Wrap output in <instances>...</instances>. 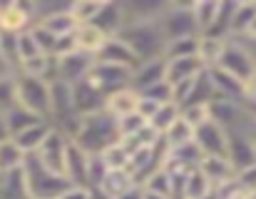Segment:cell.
<instances>
[{
    "label": "cell",
    "instance_id": "26",
    "mask_svg": "<svg viewBox=\"0 0 256 199\" xmlns=\"http://www.w3.org/2000/svg\"><path fill=\"white\" fill-rule=\"evenodd\" d=\"M142 190H150V192H157V194H164V197L176 199V180L167 167H157L152 174H147L140 184Z\"/></svg>",
    "mask_w": 256,
    "mask_h": 199
},
{
    "label": "cell",
    "instance_id": "41",
    "mask_svg": "<svg viewBox=\"0 0 256 199\" xmlns=\"http://www.w3.org/2000/svg\"><path fill=\"white\" fill-rule=\"evenodd\" d=\"M182 117L196 130L199 124L212 120V112H209V104H186V107H182Z\"/></svg>",
    "mask_w": 256,
    "mask_h": 199
},
{
    "label": "cell",
    "instance_id": "46",
    "mask_svg": "<svg viewBox=\"0 0 256 199\" xmlns=\"http://www.w3.org/2000/svg\"><path fill=\"white\" fill-rule=\"evenodd\" d=\"M94 194V190H90V187H78V184H70L65 192H62V197L60 199H92Z\"/></svg>",
    "mask_w": 256,
    "mask_h": 199
},
{
    "label": "cell",
    "instance_id": "29",
    "mask_svg": "<svg viewBox=\"0 0 256 199\" xmlns=\"http://www.w3.org/2000/svg\"><path fill=\"white\" fill-rule=\"evenodd\" d=\"M226 42L229 40H222V38H212V35H199V60L204 62V68H216L222 62V55L226 50Z\"/></svg>",
    "mask_w": 256,
    "mask_h": 199
},
{
    "label": "cell",
    "instance_id": "1",
    "mask_svg": "<svg viewBox=\"0 0 256 199\" xmlns=\"http://www.w3.org/2000/svg\"><path fill=\"white\" fill-rule=\"evenodd\" d=\"M72 142L80 150H85L87 154H102L107 147L120 142L117 120L107 110H102L97 114H87V117L80 120V127H78Z\"/></svg>",
    "mask_w": 256,
    "mask_h": 199
},
{
    "label": "cell",
    "instance_id": "36",
    "mask_svg": "<svg viewBox=\"0 0 256 199\" xmlns=\"http://www.w3.org/2000/svg\"><path fill=\"white\" fill-rule=\"evenodd\" d=\"M100 157H102V162L107 164V170H130V160H132L130 150H127L122 142H114V144L107 147Z\"/></svg>",
    "mask_w": 256,
    "mask_h": 199
},
{
    "label": "cell",
    "instance_id": "30",
    "mask_svg": "<svg viewBox=\"0 0 256 199\" xmlns=\"http://www.w3.org/2000/svg\"><path fill=\"white\" fill-rule=\"evenodd\" d=\"M25 160H28V154H25L12 140L0 142V172H2V174L20 172V170L25 167Z\"/></svg>",
    "mask_w": 256,
    "mask_h": 199
},
{
    "label": "cell",
    "instance_id": "51",
    "mask_svg": "<svg viewBox=\"0 0 256 199\" xmlns=\"http://www.w3.org/2000/svg\"><path fill=\"white\" fill-rule=\"evenodd\" d=\"M242 40H246V42H256V18L252 20V25H249V30H246V35H244Z\"/></svg>",
    "mask_w": 256,
    "mask_h": 199
},
{
    "label": "cell",
    "instance_id": "32",
    "mask_svg": "<svg viewBox=\"0 0 256 199\" xmlns=\"http://www.w3.org/2000/svg\"><path fill=\"white\" fill-rule=\"evenodd\" d=\"M194 127L179 114V120L172 124L170 130L164 132V144H167V150H179V147H184V144H192L194 142Z\"/></svg>",
    "mask_w": 256,
    "mask_h": 199
},
{
    "label": "cell",
    "instance_id": "15",
    "mask_svg": "<svg viewBox=\"0 0 256 199\" xmlns=\"http://www.w3.org/2000/svg\"><path fill=\"white\" fill-rule=\"evenodd\" d=\"M226 157H229V162L234 164L236 174H239L242 170L254 167L256 164V150H254V144H252V140H249L244 132H239V130L229 132V150H226Z\"/></svg>",
    "mask_w": 256,
    "mask_h": 199
},
{
    "label": "cell",
    "instance_id": "37",
    "mask_svg": "<svg viewBox=\"0 0 256 199\" xmlns=\"http://www.w3.org/2000/svg\"><path fill=\"white\" fill-rule=\"evenodd\" d=\"M179 114H182V110H179L174 102H167V104H162V107L157 110V114L150 120V127H152V130H157V132L164 137V132H167L172 124L179 120Z\"/></svg>",
    "mask_w": 256,
    "mask_h": 199
},
{
    "label": "cell",
    "instance_id": "27",
    "mask_svg": "<svg viewBox=\"0 0 256 199\" xmlns=\"http://www.w3.org/2000/svg\"><path fill=\"white\" fill-rule=\"evenodd\" d=\"M38 22H40L48 32H52L55 38L72 35V32L78 30V22H75V20H72V15H70V5H68V8H62V10H55V12L45 15V18H40Z\"/></svg>",
    "mask_w": 256,
    "mask_h": 199
},
{
    "label": "cell",
    "instance_id": "45",
    "mask_svg": "<svg viewBox=\"0 0 256 199\" xmlns=\"http://www.w3.org/2000/svg\"><path fill=\"white\" fill-rule=\"evenodd\" d=\"M160 107H162L160 102H154V100L142 98V95H140V104H137V112H140V114H142V117H144L147 122H150V120H152V117L157 114V110H160Z\"/></svg>",
    "mask_w": 256,
    "mask_h": 199
},
{
    "label": "cell",
    "instance_id": "8",
    "mask_svg": "<svg viewBox=\"0 0 256 199\" xmlns=\"http://www.w3.org/2000/svg\"><path fill=\"white\" fill-rule=\"evenodd\" d=\"M35 22H38L35 2H30V0H12V2H2L0 5V32L20 35V32L30 30Z\"/></svg>",
    "mask_w": 256,
    "mask_h": 199
},
{
    "label": "cell",
    "instance_id": "3",
    "mask_svg": "<svg viewBox=\"0 0 256 199\" xmlns=\"http://www.w3.org/2000/svg\"><path fill=\"white\" fill-rule=\"evenodd\" d=\"M70 182L60 174L48 172L35 157L25 160L22 167V194L25 199H60Z\"/></svg>",
    "mask_w": 256,
    "mask_h": 199
},
{
    "label": "cell",
    "instance_id": "7",
    "mask_svg": "<svg viewBox=\"0 0 256 199\" xmlns=\"http://www.w3.org/2000/svg\"><path fill=\"white\" fill-rule=\"evenodd\" d=\"M216 68L226 70V72L234 75L239 82H246V80H252L256 75V60L244 40H229V42H226V50H224V55H222V62H219Z\"/></svg>",
    "mask_w": 256,
    "mask_h": 199
},
{
    "label": "cell",
    "instance_id": "2",
    "mask_svg": "<svg viewBox=\"0 0 256 199\" xmlns=\"http://www.w3.org/2000/svg\"><path fill=\"white\" fill-rule=\"evenodd\" d=\"M117 38H122L132 50L134 55L144 62V60H154V58H164V35L160 30V22L157 20H142V22H127Z\"/></svg>",
    "mask_w": 256,
    "mask_h": 199
},
{
    "label": "cell",
    "instance_id": "14",
    "mask_svg": "<svg viewBox=\"0 0 256 199\" xmlns=\"http://www.w3.org/2000/svg\"><path fill=\"white\" fill-rule=\"evenodd\" d=\"M212 197H214V184L206 180V174L199 167L189 170L176 182V199H212Z\"/></svg>",
    "mask_w": 256,
    "mask_h": 199
},
{
    "label": "cell",
    "instance_id": "43",
    "mask_svg": "<svg viewBox=\"0 0 256 199\" xmlns=\"http://www.w3.org/2000/svg\"><path fill=\"white\" fill-rule=\"evenodd\" d=\"M140 95H142V98L154 100V102H160V104H167V102H172V85L167 82V80H162V82H157V85L142 90Z\"/></svg>",
    "mask_w": 256,
    "mask_h": 199
},
{
    "label": "cell",
    "instance_id": "35",
    "mask_svg": "<svg viewBox=\"0 0 256 199\" xmlns=\"http://www.w3.org/2000/svg\"><path fill=\"white\" fill-rule=\"evenodd\" d=\"M199 52V35L194 38H182L172 40L164 45V60H176V58H192Z\"/></svg>",
    "mask_w": 256,
    "mask_h": 199
},
{
    "label": "cell",
    "instance_id": "38",
    "mask_svg": "<svg viewBox=\"0 0 256 199\" xmlns=\"http://www.w3.org/2000/svg\"><path fill=\"white\" fill-rule=\"evenodd\" d=\"M18 104V75H8L0 80V114H8Z\"/></svg>",
    "mask_w": 256,
    "mask_h": 199
},
{
    "label": "cell",
    "instance_id": "55",
    "mask_svg": "<svg viewBox=\"0 0 256 199\" xmlns=\"http://www.w3.org/2000/svg\"><path fill=\"white\" fill-rule=\"evenodd\" d=\"M0 199H5V192H2V187H0Z\"/></svg>",
    "mask_w": 256,
    "mask_h": 199
},
{
    "label": "cell",
    "instance_id": "40",
    "mask_svg": "<svg viewBox=\"0 0 256 199\" xmlns=\"http://www.w3.org/2000/svg\"><path fill=\"white\" fill-rule=\"evenodd\" d=\"M147 124H150V122H147L140 112H132V114H127V117H120V120H117L120 140H132V137H137Z\"/></svg>",
    "mask_w": 256,
    "mask_h": 199
},
{
    "label": "cell",
    "instance_id": "52",
    "mask_svg": "<svg viewBox=\"0 0 256 199\" xmlns=\"http://www.w3.org/2000/svg\"><path fill=\"white\" fill-rule=\"evenodd\" d=\"M142 199H172V197L157 194V192H150V190H142Z\"/></svg>",
    "mask_w": 256,
    "mask_h": 199
},
{
    "label": "cell",
    "instance_id": "20",
    "mask_svg": "<svg viewBox=\"0 0 256 199\" xmlns=\"http://www.w3.org/2000/svg\"><path fill=\"white\" fill-rule=\"evenodd\" d=\"M199 170L206 174V180L214 184V190H219V187H224V184L236 180V170L229 162V157H204Z\"/></svg>",
    "mask_w": 256,
    "mask_h": 199
},
{
    "label": "cell",
    "instance_id": "13",
    "mask_svg": "<svg viewBox=\"0 0 256 199\" xmlns=\"http://www.w3.org/2000/svg\"><path fill=\"white\" fill-rule=\"evenodd\" d=\"M97 62H110V65H120V68H127V70H134L142 60L134 55V50L122 40V38H110L104 42V48L100 50V55L94 58Z\"/></svg>",
    "mask_w": 256,
    "mask_h": 199
},
{
    "label": "cell",
    "instance_id": "48",
    "mask_svg": "<svg viewBox=\"0 0 256 199\" xmlns=\"http://www.w3.org/2000/svg\"><path fill=\"white\" fill-rule=\"evenodd\" d=\"M8 75H18V72H15V70L8 65V60L0 55V80H2V78H8Z\"/></svg>",
    "mask_w": 256,
    "mask_h": 199
},
{
    "label": "cell",
    "instance_id": "31",
    "mask_svg": "<svg viewBox=\"0 0 256 199\" xmlns=\"http://www.w3.org/2000/svg\"><path fill=\"white\" fill-rule=\"evenodd\" d=\"M104 2L107 0H75V2H70V15L78 22V28L92 25L100 18V12L104 10Z\"/></svg>",
    "mask_w": 256,
    "mask_h": 199
},
{
    "label": "cell",
    "instance_id": "19",
    "mask_svg": "<svg viewBox=\"0 0 256 199\" xmlns=\"http://www.w3.org/2000/svg\"><path fill=\"white\" fill-rule=\"evenodd\" d=\"M206 75H209V80H212V85H214L216 98L244 102V82H239L234 75H229V72L222 70V68H209Z\"/></svg>",
    "mask_w": 256,
    "mask_h": 199
},
{
    "label": "cell",
    "instance_id": "28",
    "mask_svg": "<svg viewBox=\"0 0 256 199\" xmlns=\"http://www.w3.org/2000/svg\"><path fill=\"white\" fill-rule=\"evenodd\" d=\"M216 12H219V0H196V2H192V15H194V25H196L199 35H206L214 28Z\"/></svg>",
    "mask_w": 256,
    "mask_h": 199
},
{
    "label": "cell",
    "instance_id": "23",
    "mask_svg": "<svg viewBox=\"0 0 256 199\" xmlns=\"http://www.w3.org/2000/svg\"><path fill=\"white\" fill-rule=\"evenodd\" d=\"M137 104H140V92L132 90V88H124V90H120V92L107 95L104 110H107L114 120H120V117H127V114L137 112Z\"/></svg>",
    "mask_w": 256,
    "mask_h": 199
},
{
    "label": "cell",
    "instance_id": "21",
    "mask_svg": "<svg viewBox=\"0 0 256 199\" xmlns=\"http://www.w3.org/2000/svg\"><path fill=\"white\" fill-rule=\"evenodd\" d=\"M132 187H140V184H137V180H134V174L130 170H110L107 177L102 180V184L94 192L102 194L104 199H117L120 194L130 192Z\"/></svg>",
    "mask_w": 256,
    "mask_h": 199
},
{
    "label": "cell",
    "instance_id": "47",
    "mask_svg": "<svg viewBox=\"0 0 256 199\" xmlns=\"http://www.w3.org/2000/svg\"><path fill=\"white\" fill-rule=\"evenodd\" d=\"M244 102L246 104H256V75L244 82Z\"/></svg>",
    "mask_w": 256,
    "mask_h": 199
},
{
    "label": "cell",
    "instance_id": "50",
    "mask_svg": "<svg viewBox=\"0 0 256 199\" xmlns=\"http://www.w3.org/2000/svg\"><path fill=\"white\" fill-rule=\"evenodd\" d=\"M117 199H142V187H132L130 192H124V194H120Z\"/></svg>",
    "mask_w": 256,
    "mask_h": 199
},
{
    "label": "cell",
    "instance_id": "56",
    "mask_svg": "<svg viewBox=\"0 0 256 199\" xmlns=\"http://www.w3.org/2000/svg\"><path fill=\"white\" fill-rule=\"evenodd\" d=\"M0 40H2V32H0Z\"/></svg>",
    "mask_w": 256,
    "mask_h": 199
},
{
    "label": "cell",
    "instance_id": "49",
    "mask_svg": "<svg viewBox=\"0 0 256 199\" xmlns=\"http://www.w3.org/2000/svg\"><path fill=\"white\" fill-rule=\"evenodd\" d=\"M8 140H10V130H8L5 114H0V142H8Z\"/></svg>",
    "mask_w": 256,
    "mask_h": 199
},
{
    "label": "cell",
    "instance_id": "18",
    "mask_svg": "<svg viewBox=\"0 0 256 199\" xmlns=\"http://www.w3.org/2000/svg\"><path fill=\"white\" fill-rule=\"evenodd\" d=\"M204 62L199 60V55H192V58H176V60H167V82L170 85H179V82H186V80H196L202 72H204Z\"/></svg>",
    "mask_w": 256,
    "mask_h": 199
},
{
    "label": "cell",
    "instance_id": "4",
    "mask_svg": "<svg viewBox=\"0 0 256 199\" xmlns=\"http://www.w3.org/2000/svg\"><path fill=\"white\" fill-rule=\"evenodd\" d=\"M18 102L28 112L50 122V82L48 80L18 75Z\"/></svg>",
    "mask_w": 256,
    "mask_h": 199
},
{
    "label": "cell",
    "instance_id": "5",
    "mask_svg": "<svg viewBox=\"0 0 256 199\" xmlns=\"http://www.w3.org/2000/svg\"><path fill=\"white\" fill-rule=\"evenodd\" d=\"M157 22H160V30H162V35H164L167 42L199 35L196 32V25H194V15H192V2H186V5L170 2L167 10L157 18Z\"/></svg>",
    "mask_w": 256,
    "mask_h": 199
},
{
    "label": "cell",
    "instance_id": "39",
    "mask_svg": "<svg viewBox=\"0 0 256 199\" xmlns=\"http://www.w3.org/2000/svg\"><path fill=\"white\" fill-rule=\"evenodd\" d=\"M15 55H18V70H20V65H22L25 60L40 55V48H38V42H35V38H32L30 30L15 35Z\"/></svg>",
    "mask_w": 256,
    "mask_h": 199
},
{
    "label": "cell",
    "instance_id": "16",
    "mask_svg": "<svg viewBox=\"0 0 256 199\" xmlns=\"http://www.w3.org/2000/svg\"><path fill=\"white\" fill-rule=\"evenodd\" d=\"M65 180L78 187H90V154L85 150H80L75 142H70V150H68Z\"/></svg>",
    "mask_w": 256,
    "mask_h": 199
},
{
    "label": "cell",
    "instance_id": "22",
    "mask_svg": "<svg viewBox=\"0 0 256 199\" xmlns=\"http://www.w3.org/2000/svg\"><path fill=\"white\" fill-rule=\"evenodd\" d=\"M50 130H52V124L50 122H38V124H32V127H28V130H22V132H18L15 137H10L28 157H32L40 147H42V142H45V137L50 134Z\"/></svg>",
    "mask_w": 256,
    "mask_h": 199
},
{
    "label": "cell",
    "instance_id": "54",
    "mask_svg": "<svg viewBox=\"0 0 256 199\" xmlns=\"http://www.w3.org/2000/svg\"><path fill=\"white\" fill-rule=\"evenodd\" d=\"M2 180H5V174H2V172H0V187H2Z\"/></svg>",
    "mask_w": 256,
    "mask_h": 199
},
{
    "label": "cell",
    "instance_id": "11",
    "mask_svg": "<svg viewBox=\"0 0 256 199\" xmlns=\"http://www.w3.org/2000/svg\"><path fill=\"white\" fill-rule=\"evenodd\" d=\"M55 65H58V78H55V80H62L65 85L75 88L78 82H82L87 75L92 72V68H94V58L78 50V52H72V55H68V58L55 60Z\"/></svg>",
    "mask_w": 256,
    "mask_h": 199
},
{
    "label": "cell",
    "instance_id": "25",
    "mask_svg": "<svg viewBox=\"0 0 256 199\" xmlns=\"http://www.w3.org/2000/svg\"><path fill=\"white\" fill-rule=\"evenodd\" d=\"M124 10H122V2H114V0H107L104 2V10L100 12V18L92 22V25H97L104 35H110V38H114L122 28H124Z\"/></svg>",
    "mask_w": 256,
    "mask_h": 199
},
{
    "label": "cell",
    "instance_id": "10",
    "mask_svg": "<svg viewBox=\"0 0 256 199\" xmlns=\"http://www.w3.org/2000/svg\"><path fill=\"white\" fill-rule=\"evenodd\" d=\"M132 72L134 70H127V68H120V65H110V62H97L94 60V68H92V72L87 78L104 95H112V92H120L124 88H132Z\"/></svg>",
    "mask_w": 256,
    "mask_h": 199
},
{
    "label": "cell",
    "instance_id": "33",
    "mask_svg": "<svg viewBox=\"0 0 256 199\" xmlns=\"http://www.w3.org/2000/svg\"><path fill=\"white\" fill-rule=\"evenodd\" d=\"M256 18V2H236L234 15H232V38L229 40H242Z\"/></svg>",
    "mask_w": 256,
    "mask_h": 199
},
{
    "label": "cell",
    "instance_id": "24",
    "mask_svg": "<svg viewBox=\"0 0 256 199\" xmlns=\"http://www.w3.org/2000/svg\"><path fill=\"white\" fill-rule=\"evenodd\" d=\"M75 40H78V50H80V52L97 58L100 50L104 48V42L110 40V35H104L97 25H80V28L75 30Z\"/></svg>",
    "mask_w": 256,
    "mask_h": 199
},
{
    "label": "cell",
    "instance_id": "9",
    "mask_svg": "<svg viewBox=\"0 0 256 199\" xmlns=\"http://www.w3.org/2000/svg\"><path fill=\"white\" fill-rule=\"evenodd\" d=\"M194 144L199 147V152L204 157H226V150H229V132L214 122V120H206L204 124L196 127L194 132Z\"/></svg>",
    "mask_w": 256,
    "mask_h": 199
},
{
    "label": "cell",
    "instance_id": "17",
    "mask_svg": "<svg viewBox=\"0 0 256 199\" xmlns=\"http://www.w3.org/2000/svg\"><path fill=\"white\" fill-rule=\"evenodd\" d=\"M164 72H167V60H164V58H154V60L140 62V65L134 68V72H132V90L142 92V90H147V88H152V85L167 80Z\"/></svg>",
    "mask_w": 256,
    "mask_h": 199
},
{
    "label": "cell",
    "instance_id": "53",
    "mask_svg": "<svg viewBox=\"0 0 256 199\" xmlns=\"http://www.w3.org/2000/svg\"><path fill=\"white\" fill-rule=\"evenodd\" d=\"M244 42H246V40H244ZM246 48L252 50V55H254V60H256V42H246Z\"/></svg>",
    "mask_w": 256,
    "mask_h": 199
},
{
    "label": "cell",
    "instance_id": "42",
    "mask_svg": "<svg viewBox=\"0 0 256 199\" xmlns=\"http://www.w3.org/2000/svg\"><path fill=\"white\" fill-rule=\"evenodd\" d=\"M107 164L102 162L100 154H90V190H97L102 184V180L107 177Z\"/></svg>",
    "mask_w": 256,
    "mask_h": 199
},
{
    "label": "cell",
    "instance_id": "6",
    "mask_svg": "<svg viewBox=\"0 0 256 199\" xmlns=\"http://www.w3.org/2000/svg\"><path fill=\"white\" fill-rule=\"evenodd\" d=\"M70 137L62 132V130H58V127H52L50 130V134L45 137V142H42V147L32 154L48 172H52V174H60V177H65V162H68V150H70Z\"/></svg>",
    "mask_w": 256,
    "mask_h": 199
},
{
    "label": "cell",
    "instance_id": "12",
    "mask_svg": "<svg viewBox=\"0 0 256 199\" xmlns=\"http://www.w3.org/2000/svg\"><path fill=\"white\" fill-rule=\"evenodd\" d=\"M72 98H75V110L80 117H87V114H97L104 110V102H107V95L90 80L85 78L82 82H78L72 88Z\"/></svg>",
    "mask_w": 256,
    "mask_h": 199
},
{
    "label": "cell",
    "instance_id": "44",
    "mask_svg": "<svg viewBox=\"0 0 256 199\" xmlns=\"http://www.w3.org/2000/svg\"><path fill=\"white\" fill-rule=\"evenodd\" d=\"M236 182H239L246 192L256 194V164L254 167H249V170H242V172L236 174Z\"/></svg>",
    "mask_w": 256,
    "mask_h": 199
},
{
    "label": "cell",
    "instance_id": "34",
    "mask_svg": "<svg viewBox=\"0 0 256 199\" xmlns=\"http://www.w3.org/2000/svg\"><path fill=\"white\" fill-rule=\"evenodd\" d=\"M5 122H8V130H10V137H15L18 132H22V130H28V127H32V124H38V122H42L38 114H32V112H28L25 107H12L8 114H5ZM48 122V120H45Z\"/></svg>",
    "mask_w": 256,
    "mask_h": 199
}]
</instances>
